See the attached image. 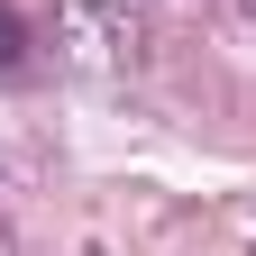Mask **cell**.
Listing matches in <instances>:
<instances>
[{"instance_id": "cell-1", "label": "cell", "mask_w": 256, "mask_h": 256, "mask_svg": "<svg viewBox=\"0 0 256 256\" xmlns=\"http://www.w3.org/2000/svg\"><path fill=\"white\" fill-rule=\"evenodd\" d=\"M18 74H28V18L0 0V82H18Z\"/></svg>"}]
</instances>
